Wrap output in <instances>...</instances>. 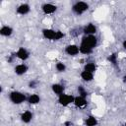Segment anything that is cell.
Returning a JSON list of instances; mask_svg holds the SVG:
<instances>
[{
  "label": "cell",
  "mask_w": 126,
  "mask_h": 126,
  "mask_svg": "<svg viewBox=\"0 0 126 126\" xmlns=\"http://www.w3.org/2000/svg\"><path fill=\"white\" fill-rule=\"evenodd\" d=\"M41 34L45 39L48 40H52V41H56V40H60L64 37V32H62L61 31H55L53 29H42L41 31Z\"/></svg>",
  "instance_id": "1"
},
{
  "label": "cell",
  "mask_w": 126,
  "mask_h": 126,
  "mask_svg": "<svg viewBox=\"0 0 126 126\" xmlns=\"http://www.w3.org/2000/svg\"><path fill=\"white\" fill-rule=\"evenodd\" d=\"M8 96H9V100L13 104H17V105L22 104L23 102L27 101V98H28V96L24 93H22L20 91H12V92H10Z\"/></svg>",
  "instance_id": "2"
},
{
  "label": "cell",
  "mask_w": 126,
  "mask_h": 126,
  "mask_svg": "<svg viewBox=\"0 0 126 126\" xmlns=\"http://www.w3.org/2000/svg\"><path fill=\"white\" fill-rule=\"evenodd\" d=\"M89 4L87 2H84V1H77L76 3L73 4L72 6V12L77 15V16H81L83 15L84 13H86L88 10H89Z\"/></svg>",
  "instance_id": "3"
},
{
  "label": "cell",
  "mask_w": 126,
  "mask_h": 126,
  "mask_svg": "<svg viewBox=\"0 0 126 126\" xmlns=\"http://www.w3.org/2000/svg\"><path fill=\"white\" fill-rule=\"evenodd\" d=\"M74 99H75V96H74V95L64 93V94L58 95L57 102H58V104H60L61 106L67 107V106H69L70 104L74 103Z\"/></svg>",
  "instance_id": "4"
},
{
  "label": "cell",
  "mask_w": 126,
  "mask_h": 126,
  "mask_svg": "<svg viewBox=\"0 0 126 126\" xmlns=\"http://www.w3.org/2000/svg\"><path fill=\"white\" fill-rule=\"evenodd\" d=\"M81 44L94 49L97 45V37L95 35H84L81 39Z\"/></svg>",
  "instance_id": "5"
},
{
  "label": "cell",
  "mask_w": 126,
  "mask_h": 126,
  "mask_svg": "<svg viewBox=\"0 0 126 126\" xmlns=\"http://www.w3.org/2000/svg\"><path fill=\"white\" fill-rule=\"evenodd\" d=\"M73 104L75 105V107H77L79 109H85L88 106L89 102L87 100V97H84V96H81V95H77V96H75Z\"/></svg>",
  "instance_id": "6"
},
{
  "label": "cell",
  "mask_w": 126,
  "mask_h": 126,
  "mask_svg": "<svg viewBox=\"0 0 126 126\" xmlns=\"http://www.w3.org/2000/svg\"><path fill=\"white\" fill-rule=\"evenodd\" d=\"M57 11V6L52 3H44L41 5V12L44 15H52Z\"/></svg>",
  "instance_id": "7"
},
{
  "label": "cell",
  "mask_w": 126,
  "mask_h": 126,
  "mask_svg": "<svg viewBox=\"0 0 126 126\" xmlns=\"http://www.w3.org/2000/svg\"><path fill=\"white\" fill-rule=\"evenodd\" d=\"M82 32L85 33V35H95V33L97 32V28L94 24L89 23L83 27Z\"/></svg>",
  "instance_id": "8"
},
{
  "label": "cell",
  "mask_w": 126,
  "mask_h": 126,
  "mask_svg": "<svg viewBox=\"0 0 126 126\" xmlns=\"http://www.w3.org/2000/svg\"><path fill=\"white\" fill-rule=\"evenodd\" d=\"M16 54V57L22 61H26L30 58V51L26 48V47H19L18 50L15 52Z\"/></svg>",
  "instance_id": "9"
},
{
  "label": "cell",
  "mask_w": 126,
  "mask_h": 126,
  "mask_svg": "<svg viewBox=\"0 0 126 126\" xmlns=\"http://www.w3.org/2000/svg\"><path fill=\"white\" fill-rule=\"evenodd\" d=\"M64 51L69 56H77L80 53V48L77 44H68L65 46Z\"/></svg>",
  "instance_id": "10"
},
{
  "label": "cell",
  "mask_w": 126,
  "mask_h": 126,
  "mask_svg": "<svg viewBox=\"0 0 126 126\" xmlns=\"http://www.w3.org/2000/svg\"><path fill=\"white\" fill-rule=\"evenodd\" d=\"M31 11V6L28 3H22L16 8V13L20 16H25L28 15Z\"/></svg>",
  "instance_id": "11"
},
{
  "label": "cell",
  "mask_w": 126,
  "mask_h": 126,
  "mask_svg": "<svg viewBox=\"0 0 126 126\" xmlns=\"http://www.w3.org/2000/svg\"><path fill=\"white\" fill-rule=\"evenodd\" d=\"M28 70H29L28 65L25 64V63H21V64H18V65L15 66L14 73L16 75H18V76H23V75H25L28 72Z\"/></svg>",
  "instance_id": "12"
},
{
  "label": "cell",
  "mask_w": 126,
  "mask_h": 126,
  "mask_svg": "<svg viewBox=\"0 0 126 126\" xmlns=\"http://www.w3.org/2000/svg\"><path fill=\"white\" fill-rule=\"evenodd\" d=\"M20 118H21V121H22L23 123L29 124V123L32 120V118H33V113H32L31 110H26V111L22 112Z\"/></svg>",
  "instance_id": "13"
},
{
  "label": "cell",
  "mask_w": 126,
  "mask_h": 126,
  "mask_svg": "<svg viewBox=\"0 0 126 126\" xmlns=\"http://www.w3.org/2000/svg\"><path fill=\"white\" fill-rule=\"evenodd\" d=\"M14 32V30L11 26H8V25H3L1 28H0V34L2 36H5V37H9L13 34Z\"/></svg>",
  "instance_id": "14"
},
{
  "label": "cell",
  "mask_w": 126,
  "mask_h": 126,
  "mask_svg": "<svg viewBox=\"0 0 126 126\" xmlns=\"http://www.w3.org/2000/svg\"><path fill=\"white\" fill-rule=\"evenodd\" d=\"M51 90H52L53 94H57V95H60V94H64L65 88H64V86H63L62 84H60V83H55V84H52V85H51Z\"/></svg>",
  "instance_id": "15"
},
{
  "label": "cell",
  "mask_w": 126,
  "mask_h": 126,
  "mask_svg": "<svg viewBox=\"0 0 126 126\" xmlns=\"http://www.w3.org/2000/svg\"><path fill=\"white\" fill-rule=\"evenodd\" d=\"M80 77H81V79H82L84 82H87V83L92 82V81L94 80V74L91 73V72L85 71V70H83V71L80 73Z\"/></svg>",
  "instance_id": "16"
},
{
  "label": "cell",
  "mask_w": 126,
  "mask_h": 126,
  "mask_svg": "<svg viewBox=\"0 0 126 126\" xmlns=\"http://www.w3.org/2000/svg\"><path fill=\"white\" fill-rule=\"evenodd\" d=\"M27 101L32 104V105H35V104H38L40 102V96L37 94H32L28 96L27 98Z\"/></svg>",
  "instance_id": "17"
},
{
  "label": "cell",
  "mask_w": 126,
  "mask_h": 126,
  "mask_svg": "<svg viewBox=\"0 0 126 126\" xmlns=\"http://www.w3.org/2000/svg\"><path fill=\"white\" fill-rule=\"evenodd\" d=\"M97 123H98V121L94 115H89L85 118V125L86 126H96Z\"/></svg>",
  "instance_id": "18"
},
{
  "label": "cell",
  "mask_w": 126,
  "mask_h": 126,
  "mask_svg": "<svg viewBox=\"0 0 126 126\" xmlns=\"http://www.w3.org/2000/svg\"><path fill=\"white\" fill-rule=\"evenodd\" d=\"M84 70L85 71H88V72H91V73H94L96 71V64L94 62V61H90V62H87L84 66Z\"/></svg>",
  "instance_id": "19"
},
{
  "label": "cell",
  "mask_w": 126,
  "mask_h": 126,
  "mask_svg": "<svg viewBox=\"0 0 126 126\" xmlns=\"http://www.w3.org/2000/svg\"><path fill=\"white\" fill-rule=\"evenodd\" d=\"M79 48H80V53L85 54V55H89V54L93 53V50H94V49H92V48H90L86 45H83V44H80Z\"/></svg>",
  "instance_id": "20"
},
{
  "label": "cell",
  "mask_w": 126,
  "mask_h": 126,
  "mask_svg": "<svg viewBox=\"0 0 126 126\" xmlns=\"http://www.w3.org/2000/svg\"><path fill=\"white\" fill-rule=\"evenodd\" d=\"M55 69H56L57 72L62 73V72H65V71H66L67 67H66L65 63H63V62H57V63L55 64Z\"/></svg>",
  "instance_id": "21"
},
{
  "label": "cell",
  "mask_w": 126,
  "mask_h": 126,
  "mask_svg": "<svg viewBox=\"0 0 126 126\" xmlns=\"http://www.w3.org/2000/svg\"><path fill=\"white\" fill-rule=\"evenodd\" d=\"M77 91H78L79 95L84 96V97H87V96H88V91L85 89V87H83V86H79L78 89H77Z\"/></svg>",
  "instance_id": "22"
},
{
  "label": "cell",
  "mask_w": 126,
  "mask_h": 126,
  "mask_svg": "<svg viewBox=\"0 0 126 126\" xmlns=\"http://www.w3.org/2000/svg\"><path fill=\"white\" fill-rule=\"evenodd\" d=\"M108 61H110V63H112L113 65L117 63V56L115 55V53H112L111 55L108 56Z\"/></svg>",
  "instance_id": "23"
},
{
  "label": "cell",
  "mask_w": 126,
  "mask_h": 126,
  "mask_svg": "<svg viewBox=\"0 0 126 126\" xmlns=\"http://www.w3.org/2000/svg\"><path fill=\"white\" fill-rule=\"evenodd\" d=\"M37 85H38V82H37V81H31V82L29 83V87H30L31 89H35V88L37 87Z\"/></svg>",
  "instance_id": "24"
},
{
  "label": "cell",
  "mask_w": 126,
  "mask_h": 126,
  "mask_svg": "<svg viewBox=\"0 0 126 126\" xmlns=\"http://www.w3.org/2000/svg\"><path fill=\"white\" fill-rule=\"evenodd\" d=\"M72 125H73V123L71 121H66L64 123V126H72Z\"/></svg>",
  "instance_id": "25"
},
{
  "label": "cell",
  "mask_w": 126,
  "mask_h": 126,
  "mask_svg": "<svg viewBox=\"0 0 126 126\" xmlns=\"http://www.w3.org/2000/svg\"><path fill=\"white\" fill-rule=\"evenodd\" d=\"M122 46H123V48L126 50V38H125V39L122 41Z\"/></svg>",
  "instance_id": "26"
},
{
  "label": "cell",
  "mask_w": 126,
  "mask_h": 126,
  "mask_svg": "<svg viewBox=\"0 0 126 126\" xmlns=\"http://www.w3.org/2000/svg\"><path fill=\"white\" fill-rule=\"evenodd\" d=\"M123 82H124V83H125V82H126V75H125V76H124V77H123Z\"/></svg>",
  "instance_id": "27"
},
{
  "label": "cell",
  "mask_w": 126,
  "mask_h": 126,
  "mask_svg": "<svg viewBox=\"0 0 126 126\" xmlns=\"http://www.w3.org/2000/svg\"><path fill=\"white\" fill-rule=\"evenodd\" d=\"M125 126H126V123H125Z\"/></svg>",
  "instance_id": "28"
}]
</instances>
